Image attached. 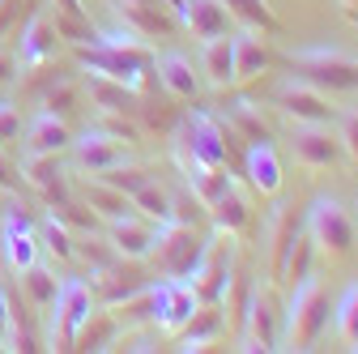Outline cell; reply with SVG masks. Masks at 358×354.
Listing matches in <instances>:
<instances>
[{"label": "cell", "instance_id": "cell-1", "mask_svg": "<svg viewBox=\"0 0 358 354\" xmlns=\"http://www.w3.org/2000/svg\"><path fill=\"white\" fill-rule=\"evenodd\" d=\"M329 290L324 278L311 269L299 282H290V299L282 303V341L278 350H311L329 329Z\"/></svg>", "mask_w": 358, "mask_h": 354}, {"label": "cell", "instance_id": "cell-2", "mask_svg": "<svg viewBox=\"0 0 358 354\" xmlns=\"http://www.w3.org/2000/svg\"><path fill=\"white\" fill-rule=\"evenodd\" d=\"M99 312V299H94V286L85 278H60V290L52 299V307L43 316H48V350H73L85 320Z\"/></svg>", "mask_w": 358, "mask_h": 354}, {"label": "cell", "instance_id": "cell-3", "mask_svg": "<svg viewBox=\"0 0 358 354\" xmlns=\"http://www.w3.org/2000/svg\"><path fill=\"white\" fill-rule=\"evenodd\" d=\"M303 231H307L311 248H316L320 256H329V260H341L354 248V235H358L354 213L345 209V201L341 197H329V192L311 197V205L303 213Z\"/></svg>", "mask_w": 358, "mask_h": 354}, {"label": "cell", "instance_id": "cell-4", "mask_svg": "<svg viewBox=\"0 0 358 354\" xmlns=\"http://www.w3.org/2000/svg\"><path fill=\"white\" fill-rule=\"evenodd\" d=\"M243 325L235 337V350H278L282 341V303H278V282H252L243 299Z\"/></svg>", "mask_w": 358, "mask_h": 354}, {"label": "cell", "instance_id": "cell-5", "mask_svg": "<svg viewBox=\"0 0 358 354\" xmlns=\"http://www.w3.org/2000/svg\"><path fill=\"white\" fill-rule=\"evenodd\" d=\"M150 307H154V329L162 337H179L188 329V320L201 312V295L188 278H158L150 282Z\"/></svg>", "mask_w": 358, "mask_h": 354}, {"label": "cell", "instance_id": "cell-6", "mask_svg": "<svg viewBox=\"0 0 358 354\" xmlns=\"http://www.w3.org/2000/svg\"><path fill=\"white\" fill-rule=\"evenodd\" d=\"M290 64L299 69V77H307L320 90L358 94V60L341 48H299L290 52Z\"/></svg>", "mask_w": 358, "mask_h": 354}, {"label": "cell", "instance_id": "cell-7", "mask_svg": "<svg viewBox=\"0 0 358 354\" xmlns=\"http://www.w3.org/2000/svg\"><path fill=\"white\" fill-rule=\"evenodd\" d=\"M171 141L188 146L209 167H231V132H227V124H222V115L209 111V107H192L184 115V124L175 128Z\"/></svg>", "mask_w": 358, "mask_h": 354}, {"label": "cell", "instance_id": "cell-8", "mask_svg": "<svg viewBox=\"0 0 358 354\" xmlns=\"http://www.w3.org/2000/svg\"><path fill=\"white\" fill-rule=\"evenodd\" d=\"M69 154H73V171L77 175H103V171H111V167L132 158L128 154V137H120L115 128H103V124L81 128L73 137V146H69Z\"/></svg>", "mask_w": 358, "mask_h": 354}, {"label": "cell", "instance_id": "cell-9", "mask_svg": "<svg viewBox=\"0 0 358 354\" xmlns=\"http://www.w3.org/2000/svg\"><path fill=\"white\" fill-rule=\"evenodd\" d=\"M231 243L235 239H227V235H209V239H201V252H196V264H192V274H188V282L196 286V295H201V303H222V295H227V286H231V278H235V260H231Z\"/></svg>", "mask_w": 358, "mask_h": 354}, {"label": "cell", "instance_id": "cell-10", "mask_svg": "<svg viewBox=\"0 0 358 354\" xmlns=\"http://www.w3.org/2000/svg\"><path fill=\"white\" fill-rule=\"evenodd\" d=\"M77 64H81V73H99V77L120 81L132 94H145V85H150V56L145 52H115V48L90 43V52H81Z\"/></svg>", "mask_w": 358, "mask_h": 354}, {"label": "cell", "instance_id": "cell-11", "mask_svg": "<svg viewBox=\"0 0 358 354\" xmlns=\"http://www.w3.org/2000/svg\"><path fill=\"white\" fill-rule=\"evenodd\" d=\"M273 107H282L294 124H333L337 120V107L329 103V90L311 85L299 73H290L286 81L273 85Z\"/></svg>", "mask_w": 358, "mask_h": 354}, {"label": "cell", "instance_id": "cell-12", "mask_svg": "<svg viewBox=\"0 0 358 354\" xmlns=\"http://www.w3.org/2000/svg\"><path fill=\"white\" fill-rule=\"evenodd\" d=\"M299 231H303V222L294 218V209H290L282 197H273V209H268L264 227H260L264 264H268L264 274H268V282H278V286H282V274H286V256H290V248H294Z\"/></svg>", "mask_w": 358, "mask_h": 354}, {"label": "cell", "instance_id": "cell-13", "mask_svg": "<svg viewBox=\"0 0 358 354\" xmlns=\"http://www.w3.org/2000/svg\"><path fill=\"white\" fill-rule=\"evenodd\" d=\"M196 252H201V235H196V227L162 222L150 260H154L158 278H188V274H192V264H196Z\"/></svg>", "mask_w": 358, "mask_h": 354}, {"label": "cell", "instance_id": "cell-14", "mask_svg": "<svg viewBox=\"0 0 358 354\" xmlns=\"http://www.w3.org/2000/svg\"><path fill=\"white\" fill-rule=\"evenodd\" d=\"M17 64H22V73H38V69H48L52 60H56V52H60V34H56V22H52V13L48 9H34L30 17H26V26H22V34H17Z\"/></svg>", "mask_w": 358, "mask_h": 354}, {"label": "cell", "instance_id": "cell-15", "mask_svg": "<svg viewBox=\"0 0 358 354\" xmlns=\"http://www.w3.org/2000/svg\"><path fill=\"white\" fill-rule=\"evenodd\" d=\"M290 154L307 171H329V167L341 162V141H337L333 124H294V132H290Z\"/></svg>", "mask_w": 358, "mask_h": 354}, {"label": "cell", "instance_id": "cell-16", "mask_svg": "<svg viewBox=\"0 0 358 354\" xmlns=\"http://www.w3.org/2000/svg\"><path fill=\"white\" fill-rule=\"evenodd\" d=\"M0 252H5V264L22 278L30 264L43 260V248H38V222H30L26 213L9 209L5 222H0Z\"/></svg>", "mask_w": 358, "mask_h": 354}, {"label": "cell", "instance_id": "cell-17", "mask_svg": "<svg viewBox=\"0 0 358 354\" xmlns=\"http://www.w3.org/2000/svg\"><path fill=\"white\" fill-rule=\"evenodd\" d=\"M17 180L26 188H34L38 197H48L52 205L69 197V167L64 154H17Z\"/></svg>", "mask_w": 358, "mask_h": 354}, {"label": "cell", "instance_id": "cell-18", "mask_svg": "<svg viewBox=\"0 0 358 354\" xmlns=\"http://www.w3.org/2000/svg\"><path fill=\"white\" fill-rule=\"evenodd\" d=\"M107 227V243H111V252L120 256V260H128V264H141V260H150V252H154V243H158V222H150V218H141V213H128V218H115V222H103Z\"/></svg>", "mask_w": 358, "mask_h": 354}, {"label": "cell", "instance_id": "cell-19", "mask_svg": "<svg viewBox=\"0 0 358 354\" xmlns=\"http://www.w3.org/2000/svg\"><path fill=\"white\" fill-rule=\"evenodd\" d=\"M252 201H256V192H252L243 180H235L227 192H222V197L205 209V213H209V222H213V231H217V235H227V239H243V235L252 231V218H256Z\"/></svg>", "mask_w": 358, "mask_h": 354}, {"label": "cell", "instance_id": "cell-20", "mask_svg": "<svg viewBox=\"0 0 358 354\" xmlns=\"http://www.w3.org/2000/svg\"><path fill=\"white\" fill-rule=\"evenodd\" d=\"M243 175H248V188L256 192V197H282V158H278V146L268 141V137H256V141H248V150H243Z\"/></svg>", "mask_w": 358, "mask_h": 354}, {"label": "cell", "instance_id": "cell-21", "mask_svg": "<svg viewBox=\"0 0 358 354\" xmlns=\"http://www.w3.org/2000/svg\"><path fill=\"white\" fill-rule=\"evenodd\" d=\"M17 146H22V154H69V146H73V128L64 124V115H56V111H48V107H38V111L26 120Z\"/></svg>", "mask_w": 358, "mask_h": 354}, {"label": "cell", "instance_id": "cell-22", "mask_svg": "<svg viewBox=\"0 0 358 354\" xmlns=\"http://www.w3.org/2000/svg\"><path fill=\"white\" fill-rule=\"evenodd\" d=\"M175 17H179V26H184V34H192L196 43L217 38V34H231V22H235L222 0H179Z\"/></svg>", "mask_w": 358, "mask_h": 354}, {"label": "cell", "instance_id": "cell-23", "mask_svg": "<svg viewBox=\"0 0 358 354\" xmlns=\"http://www.w3.org/2000/svg\"><path fill=\"white\" fill-rule=\"evenodd\" d=\"M150 73L158 77V85L171 99H192L201 90V73L192 69V60L184 52H154L150 56Z\"/></svg>", "mask_w": 358, "mask_h": 354}, {"label": "cell", "instance_id": "cell-24", "mask_svg": "<svg viewBox=\"0 0 358 354\" xmlns=\"http://www.w3.org/2000/svg\"><path fill=\"white\" fill-rule=\"evenodd\" d=\"M196 73L209 90H231L235 85V60H231V34H217L201 43V56H196Z\"/></svg>", "mask_w": 358, "mask_h": 354}, {"label": "cell", "instance_id": "cell-25", "mask_svg": "<svg viewBox=\"0 0 358 354\" xmlns=\"http://www.w3.org/2000/svg\"><path fill=\"white\" fill-rule=\"evenodd\" d=\"M231 60H235V85H248V81H260L268 73V48L260 30H239L231 34Z\"/></svg>", "mask_w": 358, "mask_h": 354}, {"label": "cell", "instance_id": "cell-26", "mask_svg": "<svg viewBox=\"0 0 358 354\" xmlns=\"http://www.w3.org/2000/svg\"><path fill=\"white\" fill-rule=\"evenodd\" d=\"M222 329H227V312H222V303H201V312L188 320V329L179 333V350L192 354V350H209L222 341Z\"/></svg>", "mask_w": 358, "mask_h": 354}, {"label": "cell", "instance_id": "cell-27", "mask_svg": "<svg viewBox=\"0 0 358 354\" xmlns=\"http://www.w3.org/2000/svg\"><path fill=\"white\" fill-rule=\"evenodd\" d=\"M85 99H90V107H99L103 115H128V111H137V99L141 94H132V90H124L120 81H111V77H99V73H85Z\"/></svg>", "mask_w": 358, "mask_h": 354}, {"label": "cell", "instance_id": "cell-28", "mask_svg": "<svg viewBox=\"0 0 358 354\" xmlns=\"http://www.w3.org/2000/svg\"><path fill=\"white\" fill-rule=\"evenodd\" d=\"M85 209L99 218V222H115V218H128V213H137L132 209V197L128 192H120V188H111V184H103L99 175H90V184H85Z\"/></svg>", "mask_w": 358, "mask_h": 354}, {"label": "cell", "instance_id": "cell-29", "mask_svg": "<svg viewBox=\"0 0 358 354\" xmlns=\"http://www.w3.org/2000/svg\"><path fill=\"white\" fill-rule=\"evenodd\" d=\"M38 248L48 252L56 264H77V239H73L69 222H60L52 209L43 213V222H38Z\"/></svg>", "mask_w": 358, "mask_h": 354}, {"label": "cell", "instance_id": "cell-30", "mask_svg": "<svg viewBox=\"0 0 358 354\" xmlns=\"http://www.w3.org/2000/svg\"><path fill=\"white\" fill-rule=\"evenodd\" d=\"M222 124H227L231 141H235V137H243V141L268 137V132H264V115H260V107H256V103H248V99L227 103V111H222Z\"/></svg>", "mask_w": 358, "mask_h": 354}, {"label": "cell", "instance_id": "cell-31", "mask_svg": "<svg viewBox=\"0 0 358 354\" xmlns=\"http://www.w3.org/2000/svg\"><path fill=\"white\" fill-rule=\"evenodd\" d=\"M333 333L341 337L345 350H358V282H350L333 303Z\"/></svg>", "mask_w": 358, "mask_h": 354}, {"label": "cell", "instance_id": "cell-32", "mask_svg": "<svg viewBox=\"0 0 358 354\" xmlns=\"http://www.w3.org/2000/svg\"><path fill=\"white\" fill-rule=\"evenodd\" d=\"M94 43L99 48H115V52H145L150 56L145 34L132 22H103V26H94Z\"/></svg>", "mask_w": 358, "mask_h": 354}, {"label": "cell", "instance_id": "cell-33", "mask_svg": "<svg viewBox=\"0 0 358 354\" xmlns=\"http://www.w3.org/2000/svg\"><path fill=\"white\" fill-rule=\"evenodd\" d=\"M22 286H26V303L38 307V312H48L56 290H60V278H56V269H48V264L38 260V264H30V269L22 274Z\"/></svg>", "mask_w": 358, "mask_h": 354}, {"label": "cell", "instance_id": "cell-34", "mask_svg": "<svg viewBox=\"0 0 358 354\" xmlns=\"http://www.w3.org/2000/svg\"><path fill=\"white\" fill-rule=\"evenodd\" d=\"M0 350H30V341L22 333V312H17L5 278H0Z\"/></svg>", "mask_w": 358, "mask_h": 354}, {"label": "cell", "instance_id": "cell-35", "mask_svg": "<svg viewBox=\"0 0 358 354\" xmlns=\"http://www.w3.org/2000/svg\"><path fill=\"white\" fill-rule=\"evenodd\" d=\"M222 5H227V13L231 17H239L248 30H278V17H273V9L264 5V0H222Z\"/></svg>", "mask_w": 358, "mask_h": 354}, {"label": "cell", "instance_id": "cell-36", "mask_svg": "<svg viewBox=\"0 0 358 354\" xmlns=\"http://www.w3.org/2000/svg\"><path fill=\"white\" fill-rule=\"evenodd\" d=\"M132 209H137L141 218H150V222H166V188L158 180H145L137 192H132Z\"/></svg>", "mask_w": 358, "mask_h": 354}, {"label": "cell", "instance_id": "cell-37", "mask_svg": "<svg viewBox=\"0 0 358 354\" xmlns=\"http://www.w3.org/2000/svg\"><path fill=\"white\" fill-rule=\"evenodd\" d=\"M201 209L205 205L188 192V184H184V192H166V222H175V227H196Z\"/></svg>", "mask_w": 358, "mask_h": 354}, {"label": "cell", "instance_id": "cell-38", "mask_svg": "<svg viewBox=\"0 0 358 354\" xmlns=\"http://www.w3.org/2000/svg\"><path fill=\"white\" fill-rule=\"evenodd\" d=\"M22 128H26L22 107L13 99H0V150H13L22 141Z\"/></svg>", "mask_w": 358, "mask_h": 354}, {"label": "cell", "instance_id": "cell-39", "mask_svg": "<svg viewBox=\"0 0 358 354\" xmlns=\"http://www.w3.org/2000/svg\"><path fill=\"white\" fill-rule=\"evenodd\" d=\"M337 141H341V158H350V162H358V111H345V115H337Z\"/></svg>", "mask_w": 358, "mask_h": 354}, {"label": "cell", "instance_id": "cell-40", "mask_svg": "<svg viewBox=\"0 0 358 354\" xmlns=\"http://www.w3.org/2000/svg\"><path fill=\"white\" fill-rule=\"evenodd\" d=\"M73 103H77V85H73V81H60V85H52V90L43 94V107L56 111V115H64Z\"/></svg>", "mask_w": 358, "mask_h": 354}, {"label": "cell", "instance_id": "cell-41", "mask_svg": "<svg viewBox=\"0 0 358 354\" xmlns=\"http://www.w3.org/2000/svg\"><path fill=\"white\" fill-rule=\"evenodd\" d=\"M17 77H22L17 52H13V48H5V43H0V90H5V85H13Z\"/></svg>", "mask_w": 358, "mask_h": 354}, {"label": "cell", "instance_id": "cell-42", "mask_svg": "<svg viewBox=\"0 0 358 354\" xmlns=\"http://www.w3.org/2000/svg\"><path fill=\"white\" fill-rule=\"evenodd\" d=\"M56 13L69 17V22H85L90 26V9H85V0H56Z\"/></svg>", "mask_w": 358, "mask_h": 354}, {"label": "cell", "instance_id": "cell-43", "mask_svg": "<svg viewBox=\"0 0 358 354\" xmlns=\"http://www.w3.org/2000/svg\"><path fill=\"white\" fill-rule=\"evenodd\" d=\"M0 192H17V175H13V167L5 162V150H0Z\"/></svg>", "mask_w": 358, "mask_h": 354}, {"label": "cell", "instance_id": "cell-44", "mask_svg": "<svg viewBox=\"0 0 358 354\" xmlns=\"http://www.w3.org/2000/svg\"><path fill=\"white\" fill-rule=\"evenodd\" d=\"M115 9H141V5H158V0H111Z\"/></svg>", "mask_w": 358, "mask_h": 354}, {"label": "cell", "instance_id": "cell-45", "mask_svg": "<svg viewBox=\"0 0 358 354\" xmlns=\"http://www.w3.org/2000/svg\"><path fill=\"white\" fill-rule=\"evenodd\" d=\"M158 5H166V9H175V5H179V0H158Z\"/></svg>", "mask_w": 358, "mask_h": 354}]
</instances>
